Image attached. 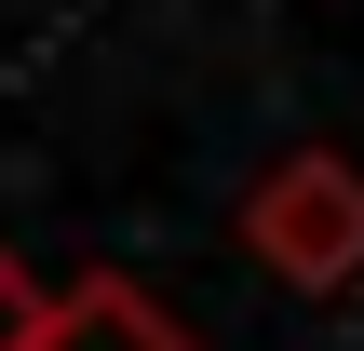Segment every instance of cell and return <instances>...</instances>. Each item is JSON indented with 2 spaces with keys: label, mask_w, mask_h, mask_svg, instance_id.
Here are the masks:
<instances>
[{
  "label": "cell",
  "mask_w": 364,
  "mask_h": 351,
  "mask_svg": "<svg viewBox=\"0 0 364 351\" xmlns=\"http://www.w3.org/2000/svg\"><path fill=\"white\" fill-rule=\"evenodd\" d=\"M243 257L257 271H284V284H364V176L351 162H324V149H297V162H270L257 189H243Z\"/></svg>",
  "instance_id": "obj_1"
},
{
  "label": "cell",
  "mask_w": 364,
  "mask_h": 351,
  "mask_svg": "<svg viewBox=\"0 0 364 351\" xmlns=\"http://www.w3.org/2000/svg\"><path fill=\"white\" fill-rule=\"evenodd\" d=\"M41 351H189V325L149 284H68L54 325H41Z\"/></svg>",
  "instance_id": "obj_2"
},
{
  "label": "cell",
  "mask_w": 364,
  "mask_h": 351,
  "mask_svg": "<svg viewBox=\"0 0 364 351\" xmlns=\"http://www.w3.org/2000/svg\"><path fill=\"white\" fill-rule=\"evenodd\" d=\"M41 325H54V284L27 257H0V351H41Z\"/></svg>",
  "instance_id": "obj_3"
}]
</instances>
